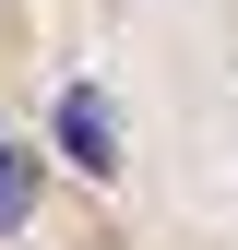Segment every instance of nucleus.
<instances>
[{
    "label": "nucleus",
    "mask_w": 238,
    "mask_h": 250,
    "mask_svg": "<svg viewBox=\"0 0 238 250\" xmlns=\"http://www.w3.org/2000/svg\"><path fill=\"white\" fill-rule=\"evenodd\" d=\"M60 143L107 179V167H119V155H107V143H119V131H107V96H83V83H72V96H60Z\"/></svg>",
    "instance_id": "nucleus-1"
},
{
    "label": "nucleus",
    "mask_w": 238,
    "mask_h": 250,
    "mask_svg": "<svg viewBox=\"0 0 238 250\" xmlns=\"http://www.w3.org/2000/svg\"><path fill=\"white\" fill-rule=\"evenodd\" d=\"M24 214H36V155H24V143H0V238H12Z\"/></svg>",
    "instance_id": "nucleus-2"
}]
</instances>
